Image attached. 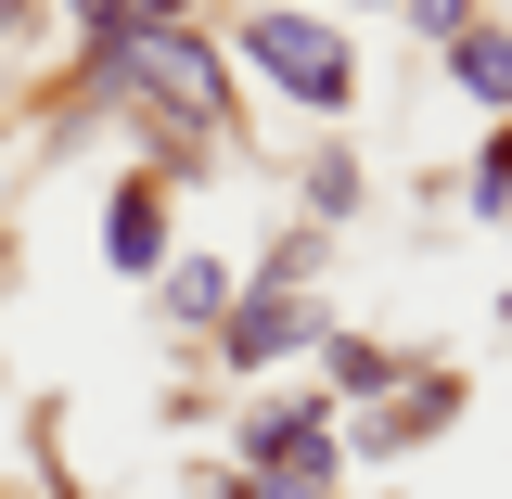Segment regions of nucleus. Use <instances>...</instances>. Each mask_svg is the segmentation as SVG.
Returning a JSON list of instances; mask_svg holds the SVG:
<instances>
[{
    "mask_svg": "<svg viewBox=\"0 0 512 499\" xmlns=\"http://www.w3.org/2000/svg\"><path fill=\"white\" fill-rule=\"evenodd\" d=\"M90 90H128V103H154L180 141H218V128H231V64L205 52L180 13H154V26H128L116 52H90Z\"/></svg>",
    "mask_w": 512,
    "mask_h": 499,
    "instance_id": "f257e3e1",
    "label": "nucleus"
},
{
    "mask_svg": "<svg viewBox=\"0 0 512 499\" xmlns=\"http://www.w3.org/2000/svg\"><path fill=\"white\" fill-rule=\"evenodd\" d=\"M244 52L269 64V77H282V90H295L308 116H333V103L359 90V64H346V39H333L320 13H282V0H256V13H244Z\"/></svg>",
    "mask_w": 512,
    "mask_h": 499,
    "instance_id": "f03ea898",
    "label": "nucleus"
},
{
    "mask_svg": "<svg viewBox=\"0 0 512 499\" xmlns=\"http://www.w3.org/2000/svg\"><path fill=\"white\" fill-rule=\"evenodd\" d=\"M244 474H256V487H282V499H320V487H333V410L269 397V410L244 423Z\"/></svg>",
    "mask_w": 512,
    "mask_h": 499,
    "instance_id": "7ed1b4c3",
    "label": "nucleus"
},
{
    "mask_svg": "<svg viewBox=\"0 0 512 499\" xmlns=\"http://www.w3.org/2000/svg\"><path fill=\"white\" fill-rule=\"evenodd\" d=\"M218 346H231L244 372H269V359H295V346H320V308H308V295H282V282H256V295H231V320H218Z\"/></svg>",
    "mask_w": 512,
    "mask_h": 499,
    "instance_id": "20e7f679",
    "label": "nucleus"
},
{
    "mask_svg": "<svg viewBox=\"0 0 512 499\" xmlns=\"http://www.w3.org/2000/svg\"><path fill=\"white\" fill-rule=\"evenodd\" d=\"M103 269H128V282L167 269V180H128V192H116V218H103Z\"/></svg>",
    "mask_w": 512,
    "mask_h": 499,
    "instance_id": "39448f33",
    "label": "nucleus"
},
{
    "mask_svg": "<svg viewBox=\"0 0 512 499\" xmlns=\"http://www.w3.org/2000/svg\"><path fill=\"white\" fill-rule=\"evenodd\" d=\"M448 410H461V384H448V372H423V384H397V397H384L372 423H359V448H372V461H384V448H410V436H436Z\"/></svg>",
    "mask_w": 512,
    "mask_h": 499,
    "instance_id": "423d86ee",
    "label": "nucleus"
},
{
    "mask_svg": "<svg viewBox=\"0 0 512 499\" xmlns=\"http://www.w3.org/2000/svg\"><path fill=\"white\" fill-rule=\"evenodd\" d=\"M167 320L218 333V320H231V269H218V256H180V269H167Z\"/></svg>",
    "mask_w": 512,
    "mask_h": 499,
    "instance_id": "0eeeda50",
    "label": "nucleus"
},
{
    "mask_svg": "<svg viewBox=\"0 0 512 499\" xmlns=\"http://www.w3.org/2000/svg\"><path fill=\"white\" fill-rule=\"evenodd\" d=\"M448 52H461V90H474V103H512V39L500 26H461Z\"/></svg>",
    "mask_w": 512,
    "mask_h": 499,
    "instance_id": "6e6552de",
    "label": "nucleus"
},
{
    "mask_svg": "<svg viewBox=\"0 0 512 499\" xmlns=\"http://www.w3.org/2000/svg\"><path fill=\"white\" fill-rule=\"evenodd\" d=\"M64 13H77V39H90V52H116L128 26H154V0H64Z\"/></svg>",
    "mask_w": 512,
    "mask_h": 499,
    "instance_id": "1a4fd4ad",
    "label": "nucleus"
},
{
    "mask_svg": "<svg viewBox=\"0 0 512 499\" xmlns=\"http://www.w3.org/2000/svg\"><path fill=\"white\" fill-rule=\"evenodd\" d=\"M320 359H333V384H359V397L397 372V359H384V346H359V333H320Z\"/></svg>",
    "mask_w": 512,
    "mask_h": 499,
    "instance_id": "9d476101",
    "label": "nucleus"
},
{
    "mask_svg": "<svg viewBox=\"0 0 512 499\" xmlns=\"http://www.w3.org/2000/svg\"><path fill=\"white\" fill-rule=\"evenodd\" d=\"M474 205H487V218H512V141L487 154V167H474Z\"/></svg>",
    "mask_w": 512,
    "mask_h": 499,
    "instance_id": "9b49d317",
    "label": "nucleus"
},
{
    "mask_svg": "<svg viewBox=\"0 0 512 499\" xmlns=\"http://www.w3.org/2000/svg\"><path fill=\"white\" fill-rule=\"evenodd\" d=\"M410 26H423V39H461V26H474V0H410Z\"/></svg>",
    "mask_w": 512,
    "mask_h": 499,
    "instance_id": "f8f14e48",
    "label": "nucleus"
},
{
    "mask_svg": "<svg viewBox=\"0 0 512 499\" xmlns=\"http://www.w3.org/2000/svg\"><path fill=\"white\" fill-rule=\"evenodd\" d=\"M0 39H26V0H0Z\"/></svg>",
    "mask_w": 512,
    "mask_h": 499,
    "instance_id": "ddd939ff",
    "label": "nucleus"
}]
</instances>
